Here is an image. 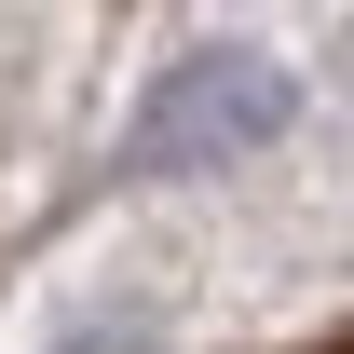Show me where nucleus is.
<instances>
[{"mask_svg": "<svg viewBox=\"0 0 354 354\" xmlns=\"http://www.w3.org/2000/svg\"><path fill=\"white\" fill-rule=\"evenodd\" d=\"M313 354H354V327H341V341H313Z\"/></svg>", "mask_w": 354, "mask_h": 354, "instance_id": "nucleus-2", "label": "nucleus"}, {"mask_svg": "<svg viewBox=\"0 0 354 354\" xmlns=\"http://www.w3.org/2000/svg\"><path fill=\"white\" fill-rule=\"evenodd\" d=\"M286 68L272 55H245V41H218V55H177L164 82H150V109H136V136H123V164L136 177H205V164H232V150H259V136H286Z\"/></svg>", "mask_w": 354, "mask_h": 354, "instance_id": "nucleus-1", "label": "nucleus"}]
</instances>
